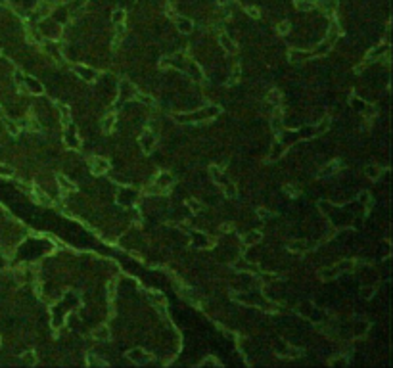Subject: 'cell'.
Here are the masks:
<instances>
[{
  "label": "cell",
  "mask_w": 393,
  "mask_h": 368,
  "mask_svg": "<svg viewBox=\"0 0 393 368\" xmlns=\"http://www.w3.org/2000/svg\"><path fill=\"white\" fill-rule=\"evenodd\" d=\"M171 184H173V175L171 173H160L156 177L154 188H148L146 192L148 194H163V192H167L171 188Z\"/></svg>",
  "instance_id": "1"
},
{
  "label": "cell",
  "mask_w": 393,
  "mask_h": 368,
  "mask_svg": "<svg viewBox=\"0 0 393 368\" xmlns=\"http://www.w3.org/2000/svg\"><path fill=\"white\" fill-rule=\"evenodd\" d=\"M219 108L217 106H211V108H206L204 112H198V114H190V115H175V119L179 123H188V121H198V119H208V117H215L219 115Z\"/></svg>",
  "instance_id": "2"
},
{
  "label": "cell",
  "mask_w": 393,
  "mask_h": 368,
  "mask_svg": "<svg viewBox=\"0 0 393 368\" xmlns=\"http://www.w3.org/2000/svg\"><path fill=\"white\" fill-rule=\"evenodd\" d=\"M140 148H142V152L144 154H150L152 150H154V146H156V137H154V133L152 131H146V133H142L140 135Z\"/></svg>",
  "instance_id": "3"
},
{
  "label": "cell",
  "mask_w": 393,
  "mask_h": 368,
  "mask_svg": "<svg viewBox=\"0 0 393 368\" xmlns=\"http://www.w3.org/2000/svg\"><path fill=\"white\" fill-rule=\"evenodd\" d=\"M91 171L94 175H104L110 171V161L104 158H92L91 160Z\"/></svg>",
  "instance_id": "4"
},
{
  "label": "cell",
  "mask_w": 393,
  "mask_h": 368,
  "mask_svg": "<svg viewBox=\"0 0 393 368\" xmlns=\"http://www.w3.org/2000/svg\"><path fill=\"white\" fill-rule=\"evenodd\" d=\"M135 92H137V89H135V87H133V83H129L127 79H123V81L119 83V94H121V98H123V100L135 98Z\"/></svg>",
  "instance_id": "5"
},
{
  "label": "cell",
  "mask_w": 393,
  "mask_h": 368,
  "mask_svg": "<svg viewBox=\"0 0 393 368\" xmlns=\"http://www.w3.org/2000/svg\"><path fill=\"white\" fill-rule=\"evenodd\" d=\"M50 12H52V6L45 0V2L37 4V8L33 10V20H45Z\"/></svg>",
  "instance_id": "6"
},
{
  "label": "cell",
  "mask_w": 393,
  "mask_h": 368,
  "mask_svg": "<svg viewBox=\"0 0 393 368\" xmlns=\"http://www.w3.org/2000/svg\"><path fill=\"white\" fill-rule=\"evenodd\" d=\"M129 359L137 365H146L150 361V355H146L144 349H133V351H129Z\"/></svg>",
  "instance_id": "7"
},
{
  "label": "cell",
  "mask_w": 393,
  "mask_h": 368,
  "mask_svg": "<svg viewBox=\"0 0 393 368\" xmlns=\"http://www.w3.org/2000/svg\"><path fill=\"white\" fill-rule=\"evenodd\" d=\"M75 73L81 77V79H85V81H89V83H92V81H96V71L94 69H91V68H83V66H75Z\"/></svg>",
  "instance_id": "8"
},
{
  "label": "cell",
  "mask_w": 393,
  "mask_h": 368,
  "mask_svg": "<svg viewBox=\"0 0 393 368\" xmlns=\"http://www.w3.org/2000/svg\"><path fill=\"white\" fill-rule=\"evenodd\" d=\"M110 336H112V332H110V328L106 324H102V326H98V328L92 330V338L96 342H108Z\"/></svg>",
  "instance_id": "9"
},
{
  "label": "cell",
  "mask_w": 393,
  "mask_h": 368,
  "mask_svg": "<svg viewBox=\"0 0 393 368\" xmlns=\"http://www.w3.org/2000/svg\"><path fill=\"white\" fill-rule=\"evenodd\" d=\"M117 123V115L116 112H110V114L104 115V119H102V131L104 133H112L114 131V127H116Z\"/></svg>",
  "instance_id": "10"
},
{
  "label": "cell",
  "mask_w": 393,
  "mask_h": 368,
  "mask_svg": "<svg viewBox=\"0 0 393 368\" xmlns=\"http://www.w3.org/2000/svg\"><path fill=\"white\" fill-rule=\"evenodd\" d=\"M29 192H31V196L39 202V204H43V206H52V202H50V198H48L46 194L39 188V186H33V188H29Z\"/></svg>",
  "instance_id": "11"
},
{
  "label": "cell",
  "mask_w": 393,
  "mask_h": 368,
  "mask_svg": "<svg viewBox=\"0 0 393 368\" xmlns=\"http://www.w3.org/2000/svg\"><path fill=\"white\" fill-rule=\"evenodd\" d=\"M56 181H58L60 188H62L64 192H75V190H77V186L71 183L66 175H56Z\"/></svg>",
  "instance_id": "12"
},
{
  "label": "cell",
  "mask_w": 393,
  "mask_h": 368,
  "mask_svg": "<svg viewBox=\"0 0 393 368\" xmlns=\"http://www.w3.org/2000/svg\"><path fill=\"white\" fill-rule=\"evenodd\" d=\"M386 52H388V45H382V46H376V48H372L369 54H367V62H374V60L382 58Z\"/></svg>",
  "instance_id": "13"
},
{
  "label": "cell",
  "mask_w": 393,
  "mask_h": 368,
  "mask_svg": "<svg viewBox=\"0 0 393 368\" xmlns=\"http://www.w3.org/2000/svg\"><path fill=\"white\" fill-rule=\"evenodd\" d=\"M219 43H221V46H223L227 52H231V54H234V52H236V43L232 41L229 35H225V33H223V35L219 37Z\"/></svg>",
  "instance_id": "14"
},
{
  "label": "cell",
  "mask_w": 393,
  "mask_h": 368,
  "mask_svg": "<svg viewBox=\"0 0 393 368\" xmlns=\"http://www.w3.org/2000/svg\"><path fill=\"white\" fill-rule=\"evenodd\" d=\"M319 6H321L324 12L330 16V14L336 12V8H338V0H319Z\"/></svg>",
  "instance_id": "15"
},
{
  "label": "cell",
  "mask_w": 393,
  "mask_h": 368,
  "mask_svg": "<svg viewBox=\"0 0 393 368\" xmlns=\"http://www.w3.org/2000/svg\"><path fill=\"white\" fill-rule=\"evenodd\" d=\"M186 69H188V73H190L192 77H196V81H202V79H204V73H202V69L198 68V64L188 62V64H186Z\"/></svg>",
  "instance_id": "16"
},
{
  "label": "cell",
  "mask_w": 393,
  "mask_h": 368,
  "mask_svg": "<svg viewBox=\"0 0 393 368\" xmlns=\"http://www.w3.org/2000/svg\"><path fill=\"white\" fill-rule=\"evenodd\" d=\"M177 27H179L181 33H190L194 29V23L190 20H186V18H177Z\"/></svg>",
  "instance_id": "17"
},
{
  "label": "cell",
  "mask_w": 393,
  "mask_h": 368,
  "mask_svg": "<svg viewBox=\"0 0 393 368\" xmlns=\"http://www.w3.org/2000/svg\"><path fill=\"white\" fill-rule=\"evenodd\" d=\"M60 117H62V125L68 129L71 125V110L68 106H60Z\"/></svg>",
  "instance_id": "18"
},
{
  "label": "cell",
  "mask_w": 393,
  "mask_h": 368,
  "mask_svg": "<svg viewBox=\"0 0 393 368\" xmlns=\"http://www.w3.org/2000/svg\"><path fill=\"white\" fill-rule=\"evenodd\" d=\"M261 238H263V234L257 232V230H255V232H248V234L244 236V244H246V246H252V244H257Z\"/></svg>",
  "instance_id": "19"
},
{
  "label": "cell",
  "mask_w": 393,
  "mask_h": 368,
  "mask_svg": "<svg viewBox=\"0 0 393 368\" xmlns=\"http://www.w3.org/2000/svg\"><path fill=\"white\" fill-rule=\"evenodd\" d=\"M280 102H282V96H280V92H278V91L269 92V96H267V104H271L273 108H277V106H280Z\"/></svg>",
  "instance_id": "20"
},
{
  "label": "cell",
  "mask_w": 393,
  "mask_h": 368,
  "mask_svg": "<svg viewBox=\"0 0 393 368\" xmlns=\"http://www.w3.org/2000/svg\"><path fill=\"white\" fill-rule=\"evenodd\" d=\"M271 125H273V131H275V133H280V131H282V114H280V112H275V114H273Z\"/></svg>",
  "instance_id": "21"
},
{
  "label": "cell",
  "mask_w": 393,
  "mask_h": 368,
  "mask_svg": "<svg viewBox=\"0 0 393 368\" xmlns=\"http://www.w3.org/2000/svg\"><path fill=\"white\" fill-rule=\"evenodd\" d=\"M288 250L292 253H303L307 250V246H305V242H301V240H296V242H290L288 244Z\"/></svg>",
  "instance_id": "22"
},
{
  "label": "cell",
  "mask_w": 393,
  "mask_h": 368,
  "mask_svg": "<svg viewBox=\"0 0 393 368\" xmlns=\"http://www.w3.org/2000/svg\"><path fill=\"white\" fill-rule=\"evenodd\" d=\"M46 48H45V50H46L48 54H50V56H54V58H58V62H64V58H62V54H60V48H58V46L54 45V43H46Z\"/></svg>",
  "instance_id": "23"
},
{
  "label": "cell",
  "mask_w": 393,
  "mask_h": 368,
  "mask_svg": "<svg viewBox=\"0 0 393 368\" xmlns=\"http://www.w3.org/2000/svg\"><path fill=\"white\" fill-rule=\"evenodd\" d=\"M340 275V271H338V267H334V269H323L319 276L323 278V280H330V278H336V276Z\"/></svg>",
  "instance_id": "24"
},
{
  "label": "cell",
  "mask_w": 393,
  "mask_h": 368,
  "mask_svg": "<svg viewBox=\"0 0 393 368\" xmlns=\"http://www.w3.org/2000/svg\"><path fill=\"white\" fill-rule=\"evenodd\" d=\"M296 6H298V10H301V12H311V10H315V4H313L311 0H296Z\"/></svg>",
  "instance_id": "25"
},
{
  "label": "cell",
  "mask_w": 393,
  "mask_h": 368,
  "mask_svg": "<svg viewBox=\"0 0 393 368\" xmlns=\"http://www.w3.org/2000/svg\"><path fill=\"white\" fill-rule=\"evenodd\" d=\"M87 365L89 367H108V363L104 359H98L96 355H89L87 357Z\"/></svg>",
  "instance_id": "26"
},
{
  "label": "cell",
  "mask_w": 393,
  "mask_h": 368,
  "mask_svg": "<svg viewBox=\"0 0 393 368\" xmlns=\"http://www.w3.org/2000/svg\"><path fill=\"white\" fill-rule=\"evenodd\" d=\"M209 173H211V177H213V181H215V183L225 184V177L221 175V169H219V167H215V165H213V167H209Z\"/></svg>",
  "instance_id": "27"
},
{
  "label": "cell",
  "mask_w": 393,
  "mask_h": 368,
  "mask_svg": "<svg viewBox=\"0 0 393 368\" xmlns=\"http://www.w3.org/2000/svg\"><path fill=\"white\" fill-rule=\"evenodd\" d=\"M338 167H340V163H338V161H334V163L326 165V167L323 169V173H321V177H330V175H334V173L338 171Z\"/></svg>",
  "instance_id": "28"
},
{
  "label": "cell",
  "mask_w": 393,
  "mask_h": 368,
  "mask_svg": "<svg viewBox=\"0 0 393 368\" xmlns=\"http://www.w3.org/2000/svg\"><path fill=\"white\" fill-rule=\"evenodd\" d=\"M305 58H309V54L298 52V50H292V52H290V62H292V64H296V62H300V60H305Z\"/></svg>",
  "instance_id": "29"
},
{
  "label": "cell",
  "mask_w": 393,
  "mask_h": 368,
  "mask_svg": "<svg viewBox=\"0 0 393 368\" xmlns=\"http://www.w3.org/2000/svg\"><path fill=\"white\" fill-rule=\"evenodd\" d=\"M135 98H137V100H140V102H142V104H148V106H154V98H152V96H146V94H144V92H135Z\"/></svg>",
  "instance_id": "30"
},
{
  "label": "cell",
  "mask_w": 393,
  "mask_h": 368,
  "mask_svg": "<svg viewBox=\"0 0 393 368\" xmlns=\"http://www.w3.org/2000/svg\"><path fill=\"white\" fill-rule=\"evenodd\" d=\"M223 192H225L227 198H236V194H238V192H236V186H234L232 183L225 184V186H223Z\"/></svg>",
  "instance_id": "31"
},
{
  "label": "cell",
  "mask_w": 393,
  "mask_h": 368,
  "mask_svg": "<svg viewBox=\"0 0 393 368\" xmlns=\"http://www.w3.org/2000/svg\"><path fill=\"white\" fill-rule=\"evenodd\" d=\"M66 144L68 146H73V148H79V140H77V137L73 135V133H69V131H66Z\"/></svg>",
  "instance_id": "32"
},
{
  "label": "cell",
  "mask_w": 393,
  "mask_h": 368,
  "mask_svg": "<svg viewBox=\"0 0 393 368\" xmlns=\"http://www.w3.org/2000/svg\"><path fill=\"white\" fill-rule=\"evenodd\" d=\"M112 22L114 23H125V10H116L114 14H112Z\"/></svg>",
  "instance_id": "33"
},
{
  "label": "cell",
  "mask_w": 393,
  "mask_h": 368,
  "mask_svg": "<svg viewBox=\"0 0 393 368\" xmlns=\"http://www.w3.org/2000/svg\"><path fill=\"white\" fill-rule=\"evenodd\" d=\"M22 361H23V365H29V367H33V365H37V357H35V353H25L23 357H22Z\"/></svg>",
  "instance_id": "34"
},
{
  "label": "cell",
  "mask_w": 393,
  "mask_h": 368,
  "mask_svg": "<svg viewBox=\"0 0 393 368\" xmlns=\"http://www.w3.org/2000/svg\"><path fill=\"white\" fill-rule=\"evenodd\" d=\"M284 192L288 194V196H292V198H296L298 194H300V188L296 186V184H288V186H284Z\"/></svg>",
  "instance_id": "35"
},
{
  "label": "cell",
  "mask_w": 393,
  "mask_h": 368,
  "mask_svg": "<svg viewBox=\"0 0 393 368\" xmlns=\"http://www.w3.org/2000/svg\"><path fill=\"white\" fill-rule=\"evenodd\" d=\"M367 175H369L370 179H378V177H380V167L369 165V167H367Z\"/></svg>",
  "instance_id": "36"
},
{
  "label": "cell",
  "mask_w": 393,
  "mask_h": 368,
  "mask_svg": "<svg viewBox=\"0 0 393 368\" xmlns=\"http://www.w3.org/2000/svg\"><path fill=\"white\" fill-rule=\"evenodd\" d=\"M188 207H190L194 213H202V209H204V206H202L198 200H188Z\"/></svg>",
  "instance_id": "37"
},
{
  "label": "cell",
  "mask_w": 393,
  "mask_h": 368,
  "mask_svg": "<svg viewBox=\"0 0 393 368\" xmlns=\"http://www.w3.org/2000/svg\"><path fill=\"white\" fill-rule=\"evenodd\" d=\"M12 175H14L12 167H8V165H0V177H12Z\"/></svg>",
  "instance_id": "38"
},
{
  "label": "cell",
  "mask_w": 393,
  "mask_h": 368,
  "mask_svg": "<svg viewBox=\"0 0 393 368\" xmlns=\"http://www.w3.org/2000/svg\"><path fill=\"white\" fill-rule=\"evenodd\" d=\"M277 31H278V33H280V35H286V33H288V31H290V23H288V22H282V23H278Z\"/></svg>",
  "instance_id": "39"
},
{
  "label": "cell",
  "mask_w": 393,
  "mask_h": 368,
  "mask_svg": "<svg viewBox=\"0 0 393 368\" xmlns=\"http://www.w3.org/2000/svg\"><path fill=\"white\" fill-rule=\"evenodd\" d=\"M257 215H259L261 219H269V217H273V213H271L269 209H265V207H259V209H257Z\"/></svg>",
  "instance_id": "40"
},
{
  "label": "cell",
  "mask_w": 393,
  "mask_h": 368,
  "mask_svg": "<svg viewBox=\"0 0 393 368\" xmlns=\"http://www.w3.org/2000/svg\"><path fill=\"white\" fill-rule=\"evenodd\" d=\"M114 292H116V280H110L108 282V298L110 299H114V296H116Z\"/></svg>",
  "instance_id": "41"
},
{
  "label": "cell",
  "mask_w": 393,
  "mask_h": 368,
  "mask_svg": "<svg viewBox=\"0 0 393 368\" xmlns=\"http://www.w3.org/2000/svg\"><path fill=\"white\" fill-rule=\"evenodd\" d=\"M27 127H29L31 131H41V125H39V121H37L35 117H33L31 121H29V125H27Z\"/></svg>",
  "instance_id": "42"
},
{
  "label": "cell",
  "mask_w": 393,
  "mask_h": 368,
  "mask_svg": "<svg viewBox=\"0 0 393 368\" xmlns=\"http://www.w3.org/2000/svg\"><path fill=\"white\" fill-rule=\"evenodd\" d=\"M8 131H10V133H12L14 137H16V135L20 133V127H18L16 123H12V121H10V123H8Z\"/></svg>",
  "instance_id": "43"
},
{
  "label": "cell",
  "mask_w": 393,
  "mask_h": 368,
  "mask_svg": "<svg viewBox=\"0 0 393 368\" xmlns=\"http://www.w3.org/2000/svg\"><path fill=\"white\" fill-rule=\"evenodd\" d=\"M246 12H248V16H252V18H259V10L254 8V6H248Z\"/></svg>",
  "instance_id": "44"
},
{
  "label": "cell",
  "mask_w": 393,
  "mask_h": 368,
  "mask_svg": "<svg viewBox=\"0 0 393 368\" xmlns=\"http://www.w3.org/2000/svg\"><path fill=\"white\" fill-rule=\"evenodd\" d=\"M217 365H219V363H217L215 359H206V361H204L200 367H217Z\"/></svg>",
  "instance_id": "45"
},
{
  "label": "cell",
  "mask_w": 393,
  "mask_h": 368,
  "mask_svg": "<svg viewBox=\"0 0 393 368\" xmlns=\"http://www.w3.org/2000/svg\"><path fill=\"white\" fill-rule=\"evenodd\" d=\"M280 154H282V146H275V152H273V160H278L280 158Z\"/></svg>",
  "instance_id": "46"
},
{
  "label": "cell",
  "mask_w": 393,
  "mask_h": 368,
  "mask_svg": "<svg viewBox=\"0 0 393 368\" xmlns=\"http://www.w3.org/2000/svg\"><path fill=\"white\" fill-rule=\"evenodd\" d=\"M16 81L22 85V83H25V79H23V73L22 71H16Z\"/></svg>",
  "instance_id": "47"
},
{
  "label": "cell",
  "mask_w": 393,
  "mask_h": 368,
  "mask_svg": "<svg viewBox=\"0 0 393 368\" xmlns=\"http://www.w3.org/2000/svg\"><path fill=\"white\" fill-rule=\"evenodd\" d=\"M328 121H330L328 117H326V119H323V123H321V127H319V131H324V129L328 127Z\"/></svg>",
  "instance_id": "48"
},
{
  "label": "cell",
  "mask_w": 393,
  "mask_h": 368,
  "mask_svg": "<svg viewBox=\"0 0 393 368\" xmlns=\"http://www.w3.org/2000/svg\"><path fill=\"white\" fill-rule=\"evenodd\" d=\"M231 229H232L231 223H227V225H221V230H223V232H227V230H231Z\"/></svg>",
  "instance_id": "49"
}]
</instances>
